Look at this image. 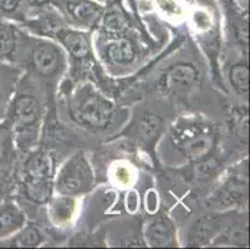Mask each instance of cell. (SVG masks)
Listing matches in <instances>:
<instances>
[{
	"instance_id": "cell-1",
	"label": "cell",
	"mask_w": 250,
	"mask_h": 249,
	"mask_svg": "<svg viewBox=\"0 0 250 249\" xmlns=\"http://www.w3.org/2000/svg\"><path fill=\"white\" fill-rule=\"evenodd\" d=\"M70 116L80 126L104 130L115 116V104L92 85H83L72 96Z\"/></svg>"
},
{
	"instance_id": "cell-2",
	"label": "cell",
	"mask_w": 250,
	"mask_h": 249,
	"mask_svg": "<svg viewBox=\"0 0 250 249\" xmlns=\"http://www.w3.org/2000/svg\"><path fill=\"white\" fill-rule=\"evenodd\" d=\"M55 159L47 151L31 154L22 168V192L26 200L35 204H45L54 191Z\"/></svg>"
},
{
	"instance_id": "cell-3",
	"label": "cell",
	"mask_w": 250,
	"mask_h": 249,
	"mask_svg": "<svg viewBox=\"0 0 250 249\" xmlns=\"http://www.w3.org/2000/svg\"><path fill=\"white\" fill-rule=\"evenodd\" d=\"M40 113V102L31 93H19L11 105L9 115L17 136L18 146L22 150L29 148L36 138Z\"/></svg>"
},
{
	"instance_id": "cell-4",
	"label": "cell",
	"mask_w": 250,
	"mask_h": 249,
	"mask_svg": "<svg viewBox=\"0 0 250 249\" xmlns=\"http://www.w3.org/2000/svg\"><path fill=\"white\" fill-rule=\"evenodd\" d=\"M94 176L91 171L90 163L83 154H76L65 162L59 175L54 187L58 193L66 197L85 193L92 187Z\"/></svg>"
},
{
	"instance_id": "cell-5",
	"label": "cell",
	"mask_w": 250,
	"mask_h": 249,
	"mask_svg": "<svg viewBox=\"0 0 250 249\" xmlns=\"http://www.w3.org/2000/svg\"><path fill=\"white\" fill-rule=\"evenodd\" d=\"M174 143L186 158L198 161L210 154L214 147L215 136L202 125H184L173 131Z\"/></svg>"
},
{
	"instance_id": "cell-6",
	"label": "cell",
	"mask_w": 250,
	"mask_h": 249,
	"mask_svg": "<svg viewBox=\"0 0 250 249\" xmlns=\"http://www.w3.org/2000/svg\"><path fill=\"white\" fill-rule=\"evenodd\" d=\"M50 5L70 24L85 29L99 25L106 8L96 0H50Z\"/></svg>"
},
{
	"instance_id": "cell-7",
	"label": "cell",
	"mask_w": 250,
	"mask_h": 249,
	"mask_svg": "<svg viewBox=\"0 0 250 249\" xmlns=\"http://www.w3.org/2000/svg\"><path fill=\"white\" fill-rule=\"evenodd\" d=\"M199 70L193 64L178 63L168 68L158 81L161 91L165 93L183 92L198 82Z\"/></svg>"
},
{
	"instance_id": "cell-8",
	"label": "cell",
	"mask_w": 250,
	"mask_h": 249,
	"mask_svg": "<svg viewBox=\"0 0 250 249\" xmlns=\"http://www.w3.org/2000/svg\"><path fill=\"white\" fill-rule=\"evenodd\" d=\"M31 66L40 76L51 77L58 75L65 64L61 49L50 41H40L31 52Z\"/></svg>"
},
{
	"instance_id": "cell-9",
	"label": "cell",
	"mask_w": 250,
	"mask_h": 249,
	"mask_svg": "<svg viewBox=\"0 0 250 249\" xmlns=\"http://www.w3.org/2000/svg\"><path fill=\"white\" fill-rule=\"evenodd\" d=\"M104 60L112 66H128L136 61L138 50L135 41L124 35L110 36V40L101 47Z\"/></svg>"
},
{
	"instance_id": "cell-10",
	"label": "cell",
	"mask_w": 250,
	"mask_h": 249,
	"mask_svg": "<svg viewBox=\"0 0 250 249\" xmlns=\"http://www.w3.org/2000/svg\"><path fill=\"white\" fill-rule=\"evenodd\" d=\"M52 35L59 39V41L66 47L69 54L76 61L86 60L90 56V41L87 35L83 31L60 25L52 33Z\"/></svg>"
},
{
	"instance_id": "cell-11",
	"label": "cell",
	"mask_w": 250,
	"mask_h": 249,
	"mask_svg": "<svg viewBox=\"0 0 250 249\" xmlns=\"http://www.w3.org/2000/svg\"><path fill=\"white\" fill-rule=\"evenodd\" d=\"M22 34L10 20L0 18V61L13 63L21 44Z\"/></svg>"
},
{
	"instance_id": "cell-12",
	"label": "cell",
	"mask_w": 250,
	"mask_h": 249,
	"mask_svg": "<svg viewBox=\"0 0 250 249\" xmlns=\"http://www.w3.org/2000/svg\"><path fill=\"white\" fill-rule=\"evenodd\" d=\"M26 217L21 209L11 201L0 202V241L21 229Z\"/></svg>"
},
{
	"instance_id": "cell-13",
	"label": "cell",
	"mask_w": 250,
	"mask_h": 249,
	"mask_svg": "<svg viewBox=\"0 0 250 249\" xmlns=\"http://www.w3.org/2000/svg\"><path fill=\"white\" fill-rule=\"evenodd\" d=\"M35 6L31 0H0V18L25 23Z\"/></svg>"
},
{
	"instance_id": "cell-14",
	"label": "cell",
	"mask_w": 250,
	"mask_h": 249,
	"mask_svg": "<svg viewBox=\"0 0 250 249\" xmlns=\"http://www.w3.org/2000/svg\"><path fill=\"white\" fill-rule=\"evenodd\" d=\"M147 237L151 246L168 247L174 243V230L167 219L161 217L149 225Z\"/></svg>"
},
{
	"instance_id": "cell-15",
	"label": "cell",
	"mask_w": 250,
	"mask_h": 249,
	"mask_svg": "<svg viewBox=\"0 0 250 249\" xmlns=\"http://www.w3.org/2000/svg\"><path fill=\"white\" fill-rule=\"evenodd\" d=\"M42 232L34 226L29 227H22L21 229L18 230L14 237H11L6 242H4V246L6 247H17V248H22V247H38L42 242Z\"/></svg>"
},
{
	"instance_id": "cell-16",
	"label": "cell",
	"mask_w": 250,
	"mask_h": 249,
	"mask_svg": "<svg viewBox=\"0 0 250 249\" xmlns=\"http://www.w3.org/2000/svg\"><path fill=\"white\" fill-rule=\"evenodd\" d=\"M229 80L236 92L247 95L249 90V68L247 64H235L229 71Z\"/></svg>"
},
{
	"instance_id": "cell-17",
	"label": "cell",
	"mask_w": 250,
	"mask_h": 249,
	"mask_svg": "<svg viewBox=\"0 0 250 249\" xmlns=\"http://www.w3.org/2000/svg\"><path fill=\"white\" fill-rule=\"evenodd\" d=\"M163 127V118L158 113H147L141 118L140 130L141 134L148 141L154 140Z\"/></svg>"
},
{
	"instance_id": "cell-18",
	"label": "cell",
	"mask_w": 250,
	"mask_h": 249,
	"mask_svg": "<svg viewBox=\"0 0 250 249\" xmlns=\"http://www.w3.org/2000/svg\"><path fill=\"white\" fill-rule=\"evenodd\" d=\"M74 200L71 197L61 196V198H56L51 203V216L56 223L66 222L67 219L74 213Z\"/></svg>"
},
{
	"instance_id": "cell-19",
	"label": "cell",
	"mask_w": 250,
	"mask_h": 249,
	"mask_svg": "<svg viewBox=\"0 0 250 249\" xmlns=\"http://www.w3.org/2000/svg\"><path fill=\"white\" fill-rule=\"evenodd\" d=\"M218 168V162L214 158H204L198 159V162L193 167V176L199 181H206L212 176H214V172Z\"/></svg>"
},
{
	"instance_id": "cell-20",
	"label": "cell",
	"mask_w": 250,
	"mask_h": 249,
	"mask_svg": "<svg viewBox=\"0 0 250 249\" xmlns=\"http://www.w3.org/2000/svg\"><path fill=\"white\" fill-rule=\"evenodd\" d=\"M156 1L160 10L166 15H169V17L181 15L182 11H183L178 0H156Z\"/></svg>"
},
{
	"instance_id": "cell-21",
	"label": "cell",
	"mask_w": 250,
	"mask_h": 249,
	"mask_svg": "<svg viewBox=\"0 0 250 249\" xmlns=\"http://www.w3.org/2000/svg\"><path fill=\"white\" fill-rule=\"evenodd\" d=\"M6 193H8V182H6L3 172H0V202L5 200Z\"/></svg>"
},
{
	"instance_id": "cell-22",
	"label": "cell",
	"mask_w": 250,
	"mask_h": 249,
	"mask_svg": "<svg viewBox=\"0 0 250 249\" xmlns=\"http://www.w3.org/2000/svg\"><path fill=\"white\" fill-rule=\"evenodd\" d=\"M4 107H5V95H4L3 86L0 85V117L4 113Z\"/></svg>"
},
{
	"instance_id": "cell-23",
	"label": "cell",
	"mask_w": 250,
	"mask_h": 249,
	"mask_svg": "<svg viewBox=\"0 0 250 249\" xmlns=\"http://www.w3.org/2000/svg\"><path fill=\"white\" fill-rule=\"evenodd\" d=\"M34 3V5L36 6H44V5H49L50 0H31Z\"/></svg>"
}]
</instances>
